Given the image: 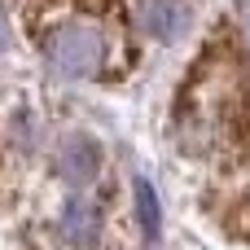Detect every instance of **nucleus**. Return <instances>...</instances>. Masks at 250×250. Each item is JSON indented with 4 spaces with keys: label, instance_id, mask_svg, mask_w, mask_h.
<instances>
[{
    "label": "nucleus",
    "instance_id": "f257e3e1",
    "mask_svg": "<svg viewBox=\"0 0 250 250\" xmlns=\"http://www.w3.org/2000/svg\"><path fill=\"white\" fill-rule=\"evenodd\" d=\"M237 101H242V75H237L233 57L215 48L211 57H202V66L185 83V97H180V132H185V141L189 145H211L229 127Z\"/></svg>",
    "mask_w": 250,
    "mask_h": 250
},
{
    "label": "nucleus",
    "instance_id": "f03ea898",
    "mask_svg": "<svg viewBox=\"0 0 250 250\" xmlns=\"http://www.w3.org/2000/svg\"><path fill=\"white\" fill-rule=\"evenodd\" d=\"M44 57L57 75L66 79H92L105 70V57H110V40L101 31V22H62L53 26V35L44 40Z\"/></svg>",
    "mask_w": 250,
    "mask_h": 250
},
{
    "label": "nucleus",
    "instance_id": "7ed1b4c3",
    "mask_svg": "<svg viewBox=\"0 0 250 250\" xmlns=\"http://www.w3.org/2000/svg\"><path fill=\"white\" fill-rule=\"evenodd\" d=\"M141 26L145 35H154L158 44H176L185 31H189V4L185 0H141Z\"/></svg>",
    "mask_w": 250,
    "mask_h": 250
},
{
    "label": "nucleus",
    "instance_id": "20e7f679",
    "mask_svg": "<svg viewBox=\"0 0 250 250\" xmlns=\"http://www.w3.org/2000/svg\"><path fill=\"white\" fill-rule=\"evenodd\" d=\"M97 167H101L97 141H88V136H66V141H62V149H57V176H62V180L88 185V180L97 176Z\"/></svg>",
    "mask_w": 250,
    "mask_h": 250
},
{
    "label": "nucleus",
    "instance_id": "39448f33",
    "mask_svg": "<svg viewBox=\"0 0 250 250\" xmlns=\"http://www.w3.org/2000/svg\"><path fill=\"white\" fill-rule=\"evenodd\" d=\"M62 229H66V237L70 242H92L97 237V207L88 202V198H70L66 202V211H62Z\"/></svg>",
    "mask_w": 250,
    "mask_h": 250
},
{
    "label": "nucleus",
    "instance_id": "423d86ee",
    "mask_svg": "<svg viewBox=\"0 0 250 250\" xmlns=\"http://www.w3.org/2000/svg\"><path fill=\"white\" fill-rule=\"evenodd\" d=\"M132 193H136L141 229H145L149 237H158V229H163V211H158V193H154V185H149V180H136V185H132Z\"/></svg>",
    "mask_w": 250,
    "mask_h": 250
},
{
    "label": "nucleus",
    "instance_id": "0eeeda50",
    "mask_svg": "<svg viewBox=\"0 0 250 250\" xmlns=\"http://www.w3.org/2000/svg\"><path fill=\"white\" fill-rule=\"evenodd\" d=\"M242 31H246V44H250V0L242 4Z\"/></svg>",
    "mask_w": 250,
    "mask_h": 250
}]
</instances>
